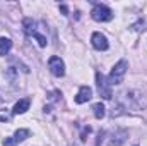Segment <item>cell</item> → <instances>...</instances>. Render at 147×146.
I'll list each match as a JSON object with an SVG mask.
<instances>
[{
  "instance_id": "cell-14",
  "label": "cell",
  "mask_w": 147,
  "mask_h": 146,
  "mask_svg": "<svg viewBox=\"0 0 147 146\" xmlns=\"http://www.w3.org/2000/svg\"><path fill=\"white\" fill-rule=\"evenodd\" d=\"M33 36L36 38L38 40V45H39V46H46V43H48V41H46V38L43 36V35H39V33H34V35H33Z\"/></svg>"
},
{
  "instance_id": "cell-5",
  "label": "cell",
  "mask_w": 147,
  "mask_h": 146,
  "mask_svg": "<svg viewBox=\"0 0 147 146\" xmlns=\"http://www.w3.org/2000/svg\"><path fill=\"white\" fill-rule=\"evenodd\" d=\"M48 69H50V72L53 74V76H57V77H62L65 74V65H63V60L60 57H51L48 60Z\"/></svg>"
},
{
  "instance_id": "cell-7",
  "label": "cell",
  "mask_w": 147,
  "mask_h": 146,
  "mask_svg": "<svg viewBox=\"0 0 147 146\" xmlns=\"http://www.w3.org/2000/svg\"><path fill=\"white\" fill-rule=\"evenodd\" d=\"M125 139H127V131L118 129V131H115V132L110 134V138H108V146H120V145H123Z\"/></svg>"
},
{
  "instance_id": "cell-6",
  "label": "cell",
  "mask_w": 147,
  "mask_h": 146,
  "mask_svg": "<svg viewBox=\"0 0 147 146\" xmlns=\"http://www.w3.org/2000/svg\"><path fill=\"white\" fill-rule=\"evenodd\" d=\"M91 43H92V46H94L96 50H99V52H105V50H108V46H110V43H108L106 36L101 35V33H92V36H91Z\"/></svg>"
},
{
  "instance_id": "cell-11",
  "label": "cell",
  "mask_w": 147,
  "mask_h": 146,
  "mask_svg": "<svg viewBox=\"0 0 147 146\" xmlns=\"http://www.w3.org/2000/svg\"><path fill=\"white\" fill-rule=\"evenodd\" d=\"M12 48V41L9 38H0V55H7Z\"/></svg>"
},
{
  "instance_id": "cell-3",
  "label": "cell",
  "mask_w": 147,
  "mask_h": 146,
  "mask_svg": "<svg viewBox=\"0 0 147 146\" xmlns=\"http://www.w3.org/2000/svg\"><path fill=\"white\" fill-rule=\"evenodd\" d=\"M91 17L98 23H108L113 19V12H111L110 7H106L103 3H96L91 10Z\"/></svg>"
},
{
  "instance_id": "cell-10",
  "label": "cell",
  "mask_w": 147,
  "mask_h": 146,
  "mask_svg": "<svg viewBox=\"0 0 147 146\" xmlns=\"http://www.w3.org/2000/svg\"><path fill=\"white\" fill-rule=\"evenodd\" d=\"M22 26H24V33H26V36H33L34 33H36V23L31 19V17H26L24 21H22Z\"/></svg>"
},
{
  "instance_id": "cell-9",
  "label": "cell",
  "mask_w": 147,
  "mask_h": 146,
  "mask_svg": "<svg viewBox=\"0 0 147 146\" xmlns=\"http://www.w3.org/2000/svg\"><path fill=\"white\" fill-rule=\"evenodd\" d=\"M29 105H31V100H29V98H22V100H19V102L14 105V110H12V112L17 113V115H19V113H24V112L29 110Z\"/></svg>"
},
{
  "instance_id": "cell-17",
  "label": "cell",
  "mask_w": 147,
  "mask_h": 146,
  "mask_svg": "<svg viewBox=\"0 0 147 146\" xmlns=\"http://www.w3.org/2000/svg\"><path fill=\"white\" fill-rule=\"evenodd\" d=\"M60 10H62V14H65V16L69 14V9H67V5H63V3L60 5Z\"/></svg>"
},
{
  "instance_id": "cell-1",
  "label": "cell",
  "mask_w": 147,
  "mask_h": 146,
  "mask_svg": "<svg viewBox=\"0 0 147 146\" xmlns=\"http://www.w3.org/2000/svg\"><path fill=\"white\" fill-rule=\"evenodd\" d=\"M125 105L128 108L134 110H144L147 108V93L140 91V89H130L123 95Z\"/></svg>"
},
{
  "instance_id": "cell-2",
  "label": "cell",
  "mask_w": 147,
  "mask_h": 146,
  "mask_svg": "<svg viewBox=\"0 0 147 146\" xmlns=\"http://www.w3.org/2000/svg\"><path fill=\"white\" fill-rule=\"evenodd\" d=\"M127 69H128V62L127 60H120L113 65L110 72V77H108V83L110 86H116V84H121L123 79H125V74H127Z\"/></svg>"
},
{
  "instance_id": "cell-4",
  "label": "cell",
  "mask_w": 147,
  "mask_h": 146,
  "mask_svg": "<svg viewBox=\"0 0 147 146\" xmlns=\"http://www.w3.org/2000/svg\"><path fill=\"white\" fill-rule=\"evenodd\" d=\"M96 84H98V91H99V95L105 98V100H111V86L110 83L106 81V77L103 76L101 72H96Z\"/></svg>"
},
{
  "instance_id": "cell-16",
  "label": "cell",
  "mask_w": 147,
  "mask_h": 146,
  "mask_svg": "<svg viewBox=\"0 0 147 146\" xmlns=\"http://www.w3.org/2000/svg\"><path fill=\"white\" fill-rule=\"evenodd\" d=\"M89 132H91V127H89V126H87V127H84V131H82V134H80V139H82V141H86V139H87L86 136H87Z\"/></svg>"
},
{
  "instance_id": "cell-13",
  "label": "cell",
  "mask_w": 147,
  "mask_h": 146,
  "mask_svg": "<svg viewBox=\"0 0 147 146\" xmlns=\"http://www.w3.org/2000/svg\"><path fill=\"white\" fill-rule=\"evenodd\" d=\"M28 138H29V131H28V129H17V131H16V136H14L16 141H24V139H28Z\"/></svg>"
},
{
  "instance_id": "cell-8",
  "label": "cell",
  "mask_w": 147,
  "mask_h": 146,
  "mask_svg": "<svg viewBox=\"0 0 147 146\" xmlns=\"http://www.w3.org/2000/svg\"><path fill=\"white\" fill-rule=\"evenodd\" d=\"M91 96H92V89L89 86H82L79 89V93L75 95V102L77 103H86V102L91 100Z\"/></svg>"
},
{
  "instance_id": "cell-15",
  "label": "cell",
  "mask_w": 147,
  "mask_h": 146,
  "mask_svg": "<svg viewBox=\"0 0 147 146\" xmlns=\"http://www.w3.org/2000/svg\"><path fill=\"white\" fill-rule=\"evenodd\" d=\"M16 143H17V141H16L14 138H5V141H3V146H17Z\"/></svg>"
},
{
  "instance_id": "cell-12",
  "label": "cell",
  "mask_w": 147,
  "mask_h": 146,
  "mask_svg": "<svg viewBox=\"0 0 147 146\" xmlns=\"http://www.w3.org/2000/svg\"><path fill=\"white\" fill-rule=\"evenodd\" d=\"M92 112H94V117L96 119H103L106 115V108H105L103 103H94L92 105Z\"/></svg>"
}]
</instances>
